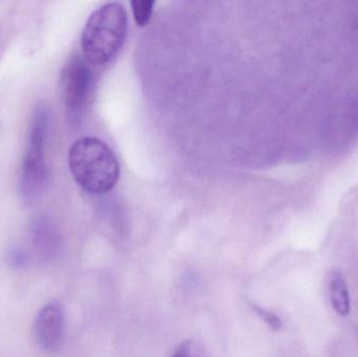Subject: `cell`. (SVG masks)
<instances>
[{"instance_id":"obj_7","label":"cell","mask_w":358,"mask_h":357,"mask_svg":"<svg viewBox=\"0 0 358 357\" xmlns=\"http://www.w3.org/2000/svg\"><path fill=\"white\" fill-rule=\"evenodd\" d=\"M329 295L332 307L341 316L350 314L351 304L348 285L344 275L338 270H334L330 277Z\"/></svg>"},{"instance_id":"obj_6","label":"cell","mask_w":358,"mask_h":357,"mask_svg":"<svg viewBox=\"0 0 358 357\" xmlns=\"http://www.w3.org/2000/svg\"><path fill=\"white\" fill-rule=\"evenodd\" d=\"M31 247L38 261L50 263L59 255L60 238L48 221L37 220L31 226Z\"/></svg>"},{"instance_id":"obj_11","label":"cell","mask_w":358,"mask_h":357,"mask_svg":"<svg viewBox=\"0 0 358 357\" xmlns=\"http://www.w3.org/2000/svg\"><path fill=\"white\" fill-rule=\"evenodd\" d=\"M8 258V263L15 268H24L31 261L29 254L18 247L10 249Z\"/></svg>"},{"instance_id":"obj_5","label":"cell","mask_w":358,"mask_h":357,"mask_svg":"<svg viewBox=\"0 0 358 357\" xmlns=\"http://www.w3.org/2000/svg\"><path fill=\"white\" fill-rule=\"evenodd\" d=\"M38 345L48 352H56L62 347L65 335V316L62 305L52 301L38 312L34 324Z\"/></svg>"},{"instance_id":"obj_10","label":"cell","mask_w":358,"mask_h":357,"mask_svg":"<svg viewBox=\"0 0 358 357\" xmlns=\"http://www.w3.org/2000/svg\"><path fill=\"white\" fill-rule=\"evenodd\" d=\"M252 307L254 312L273 330H279L283 326V322H282L281 319L277 314L265 309V308L260 307V306L256 305V304H252Z\"/></svg>"},{"instance_id":"obj_4","label":"cell","mask_w":358,"mask_h":357,"mask_svg":"<svg viewBox=\"0 0 358 357\" xmlns=\"http://www.w3.org/2000/svg\"><path fill=\"white\" fill-rule=\"evenodd\" d=\"M60 83L65 107L71 117L78 119L86 108L94 85V75L85 59L71 57L63 67Z\"/></svg>"},{"instance_id":"obj_1","label":"cell","mask_w":358,"mask_h":357,"mask_svg":"<svg viewBox=\"0 0 358 357\" xmlns=\"http://www.w3.org/2000/svg\"><path fill=\"white\" fill-rule=\"evenodd\" d=\"M69 165L73 180L90 194H107L119 182V161L98 138L85 136L76 140L69 148Z\"/></svg>"},{"instance_id":"obj_3","label":"cell","mask_w":358,"mask_h":357,"mask_svg":"<svg viewBox=\"0 0 358 357\" xmlns=\"http://www.w3.org/2000/svg\"><path fill=\"white\" fill-rule=\"evenodd\" d=\"M48 117L45 107L36 108L29 128V143L23 159L20 195L25 205L35 203L45 189L48 168L45 163V140Z\"/></svg>"},{"instance_id":"obj_8","label":"cell","mask_w":358,"mask_h":357,"mask_svg":"<svg viewBox=\"0 0 358 357\" xmlns=\"http://www.w3.org/2000/svg\"><path fill=\"white\" fill-rule=\"evenodd\" d=\"M155 1L148 0H134L131 1L132 12H134V20L138 27H146L152 16Z\"/></svg>"},{"instance_id":"obj_9","label":"cell","mask_w":358,"mask_h":357,"mask_svg":"<svg viewBox=\"0 0 358 357\" xmlns=\"http://www.w3.org/2000/svg\"><path fill=\"white\" fill-rule=\"evenodd\" d=\"M172 357H208L201 346L196 342L185 341L178 346Z\"/></svg>"},{"instance_id":"obj_2","label":"cell","mask_w":358,"mask_h":357,"mask_svg":"<svg viewBox=\"0 0 358 357\" xmlns=\"http://www.w3.org/2000/svg\"><path fill=\"white\" fill-rule=\"evenodd\" d=\"M128 34V17L121 2H108L94 10L81 36L83 58L90 65L108 64L119 54Z\"/></svg>"}]
</instances>
